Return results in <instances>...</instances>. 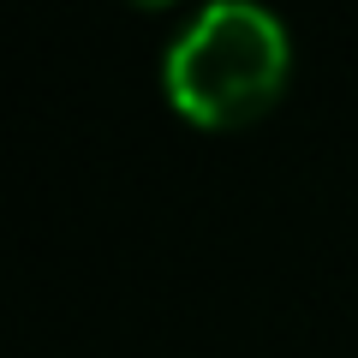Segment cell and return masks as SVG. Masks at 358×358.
<instances>
[{
	"instance_id": "obj_1",
	"label": "cell",
	"mask_w": 358,
	"mask_h": 358,
	"mask_svg": "<svg viewBox=\"0 0 358 358\" xmlns=\"http://www.w3.org/2000/svg\"><path fill=\"white\" fill-rule=\"evenodd\" d=\"M293 30L263 0H209L162 54V84L197 126H245L287 90Z\"/></svg>"
}]
</instances>
